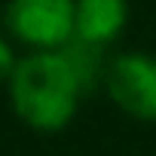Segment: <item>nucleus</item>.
Listing matches in <instances>:
<instances>
[{"instance_id":"obj_5","label":"nucleus","mask_w":156,"mask_h":156,"mask_svg":"<svg viewBox=\"0 0 156 156\" xmlns=\"http://www.w3.org/2000/svg\"><path fill=\"white\" fill-rule=\"evenodd\" d=\"M16 55H12V49H9V43L0 37V80H6V76H12V70H16Z\"/></svg>"},{"instance_id":"obj_2","label":"nucleus","mask_w":156,"mask_h":156,"mask_svg":"<svg viewBox=\"0 0 156 156\" xmlns=\"http://www.w3.org/2000/svg\"><path fill=\"white\" fill-rule=\"evenodd\" d=\"M73 12L76 0H9L3 19L19 40L58 52L73 40Z\"/></svg>"},{"instance_id":"obj_1","label":"nucleus","mask_w":156,"mask_h":156,"mask_svg":"<svg viewBox=\"0 0 156 156\" xmlns=\"http://www.w3.org/2000/svg\"><path fill=\"white\" fill-rule=\"evenodd\" d=\"M9 95L16 113L28 126L40 132H58L76 113L83 86L61 52H34L16 64L9 76Z\"/></svg>"},{"instance_id":"obj_3","label":"nucleus","mask_w":156,"mask_h":156,"mask_svg":"<svg viewBox=\"0 0 156 156\" xmlns=\"http://www.w3.org/2000/svg\"><path fill=\"white\" fill-rule=\"evenodd\" d=\"M110 98L135 119L156 122V58L144 52H122L104 67Z\"/></svg>"},{"instance_id":"obj_4","label":"nucleus","mask_w":156,"mask_h":156,"mask_svg":"<svg viewBox=\"0 0 156 156\" xmlns=\"http://www.w3.org/2000/svg\"><path fill=\"white\" fill-rule=\"evenodd\" d=\"M129 19L126 0H76V12H73V37L104 46L110 43Z\"/></svg>"}]
</instances>
